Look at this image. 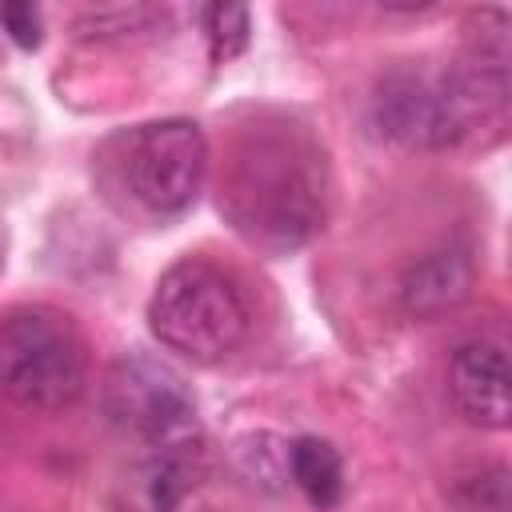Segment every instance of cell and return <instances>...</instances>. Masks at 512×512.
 <instances>
[{
  "instance_id": "cell-3",
  "label": "cell",
  "mask_w": 512,
  "mask_h": 512,
  "mask_svg": "<svg viewBox=\"0 0 512 512\" xmlns=\"http://www.w3.org/2000/svg\"><path fill=\"white\" fill-rule=\"evenodd\" d=\"M88 380L84 340L68 316L48 308L0 320V392L32 412L68 408Z\"/></svg>"
},
{
  "instance_id": "cell-7",
  "label": "cell",
  "mask_w": 512,
  "mask_h": 512,
  "mask_svg": "<svg viewBox=\"0 0 512 512\" xmlns=\"http://www.w3.org/2000/svg\"><path fill=\"white\" fill-rule=\"evenodd\" d=\"M472 256L460 244H444L412 260L400 276V308L408 316H440L472 292Z\"/></svg>"
},
{
  "instance_id": "cell-8",
  "label": "cell",
  "mask_w": 512,
  "mask_h": 512,
  "mask_svg": "<svg viewBox=\"0 0 512 512\" xmlns=\"http://www.w3.org/2000/svg\"><path fill=\"white\" fill-rule=\"evenodd\" d=\"M288 468H292V480L296 488L316 504V508H332L344 492V464H340V452L328 444V440H316V436H300L292 448H288Z\"/></svg>"
},
{
  "instance_id": "cell-10",
  "label": "cell",
  "mask_w": 512,
  "mask_h": 512,
  "mask_svg": "<svg viewBox=\"0 0 512 512\" xmlns=\"http://www.w3.org/2000/svg\"><path fill=\"white\" fill-rule=\"evenodd\" d=\"M456 508L460 512H512V488H508V468H484L468 476L456 488Z\"/></svg>"
},
{
  "instance_id": "cell-2",
  "label": "cell",
  "mask_w": 512,
  "mask_h": 512,
  "mask_svg": "<svg viewBox=\"0 0 512 512\" xmlns=\"http://www.w3.org/2000/svg\"><path fill=\"white\" fill-rule=\"evenodd\" d=\"M248 324L252 312L232 272L200 256L176 260L156 280V292L148 300L152 336L196 364L228 356L248 336Z\"/></svg>"
},
{
  "instance_id": "cell-9",
  "label": "cell",
  "mask_w": 512,
  "mask_h": 512,
  "mask_svg": "<svg viewBox=\"0 0 512 512\" xmlns=\"http://www.w3.org/2000/svg\"><path fill=\"white\" fill-rule=\"evenodd\" d=\"M204 32H208V52L216 64L232 60L248 44V8L240 4H212L204 8Z\"/></svg>"
},
{
  "instance_id": "cell-6",
  "label": "cell",
  "mask_w": 512,
  "mask_h": 512,
  "mask_svg": "<svg viewBox=\"0 0 512 512\" xmlns=\"http://www.w3.org/2000/svg\"><path fill=\"white\" fill-rule=\"evenodd\" d=\"M112 412L120 420H128L136 432H144L152 440H168L180 428H188L192 404L180 392L176 376H168L164 368L132 364L128 376L112 384Z\"/></svg>"
},
{
  "instance_id": "cell-1",
  "label": "cell",
  "mask_w": 512,
  "mask_h": 512,
  "mask_svg": "<svg viewBox=\"0 0 512 512\" xmlns=\"http://www.w3.org/2000/svg\"><path fill=\"white\" fill-rule=\"evenodd\" d=\"M220 212L256 248H300L324 224L320 148L292 124H252L228 160Z\"/></svg>"
},
{
  "instance_id": "cell-11",
  "label": "cell",
  "mask_w": 512,
  "mask_h": 512,
  "mask_svg": "<svg viewBox=\"0 0 512 512\" xmlns=\"http://www.w3.org/2000/svg\"><path fill=\"white\" fill-rule=\"evenodd\" d=\"M0 24L8 28V36L20 48H36L40 44V12L32 4H4L0 8Z\"/></svg>"
},
{
  "instance_id": "cell-5",
  "label": "cell",
  "mask_w": 512,
  "mask_h": 512,
  "mask_svg": "<svg viewBox=\"0 0 512 512\" xmlns=\"http://www.w3.org/2000/svg\"><path fill=\"white\" fill-rule=\"evenodd\" d=\"M448 392L456 412L476 428H508L512 416V376L508 356L496 340H468L452 352Z\"/></svg>"
},
{
  "instance_id": "cell-4",
  "label": "cell",
  "mask_w": 512,
  "mask_h": 512,
  "mask_svg": "<svg viewBox=\"0 0 512 512\" xmlns=\"http://www.w3.org/2000/svg\"><path fill=\"white\" fill-rule=\"evenodd\" d=\"M120 188L148 216H180L208 172V140L192 120L140 124L120 140Z\"/></svg>"
}]
</instances>
